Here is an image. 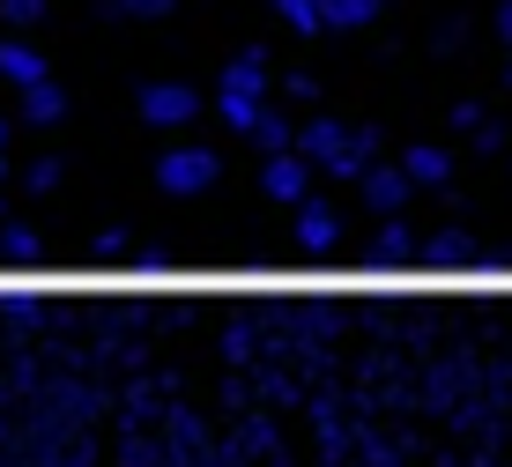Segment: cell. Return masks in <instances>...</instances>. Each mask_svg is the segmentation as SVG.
Masks as SVG:
<instances>
[{
    "mask_svg": "<svg viewBox=\"0 0 512 467\" xmlns=\"http://www.w3.org/2000/svg\"><path fill=\"white\" fill-rule=\"evenodd\" d=\"M0 82H15V89H30V82H52L45 52L30 45L23 30H8V38H0Z\"/></svg>",
    "mask_w": 512,
    "mask_h": 467,
    "instance_id": "obj_6",
    "label": "cell"
},
{
    "mask_svg": "<svg viewBox=\"0 0 512 467\" xmlns=\"http://www.w3.org/2000/svg\"><path fill=\"white\" fill-rule=\"evenodd\" d=\"M253 149H260V156H282V149H297V127L275 112V104H268V119L253 127Z\"/></svg>",
    "mask_w": 512,
    "mask_h": 467,
    "instance_id": "obj_19",
    "label": "cell"
},
{
    "mask_svg": "<svg viewBox=\"0 0 512 467\" xmlns=\"http://www.w3.org/2000/svg\"><path fill=\"white\" fill-rule=\"evenodd\" d=\"M290 238H297V253H342V215L327 201H305L290 215Z\"/></svg>",
    "mask_w": 512,
    "mask_h": 467,
    "instance_id": "obj_5",
    "label": "cell"
},
{
    "mask_svg": "<svg viewBox=\"0 0 512 467\" xmlns=\"http://www.w3.org/2000/svg\"><path fill=\"white\" fill-rule=\"evenodd\" d=\"M15 119H23V127H60V119H67V89H60V82L15 89Z\"/></svg>",
    "mask_w": 512,
    "mask_h": 467,
    "instance_id": "obj_7",
    "label": "cell"
},
{
    "mask_svg": "<svg viewBox=\"0 0 512 467\" xmlns=\"http://www.w3.org/2000/svg\"><path fill=\"white\" fill-rule=\"evenodd\" d=\"M216 112H223V127H238L245 141H253V127L268 119V97H238V89H216Z\"/></svg>",
    "mask_w": 512,
    "mask_h": 467,
    "instance_id": "obj_15",
    "label": "cell"
},
{
    "mask_svg": "<svg viewBox=\"0 0 512 467\" xmlns=\"http://www.w3.org/2000/svg\"><path fill=\"white\" fill-rule=\"evenodd\" d=\"M357 193H364V208H372V215H401V208H409V193H416V178H409V164H372L357 178Z\"/></svg>",
    "mask_w": 512,
    "mask_h": 467,
    "instance_id": "obj_4",
    "label": "cell"
},
{
    "mask_svg": "<svg viewBox=\"0 0 512 467\" xmlns=\"http://www.w3.org/2000/svg\"><path fill=\"white\" fill-rule=\"evenodd\" d=\"M490 253L483 245H468V230H431L423 238V267H483Z\"/></svg>",
    "mask_w": 512,
    "mask_h": 467,
    "instance_id": "obj_9",
    "label": "cell"
},
{
    "mask_svg": "<svg viewBox=\"0 0 512 467\" xmlns=\"http://www.w3.org/2000/svg\"><path fill=\"white\" fill-rule=\"evenodd\" d=\"M386 0H327V30H372Z\"/></svg>",
    "mask_w": 512,
    "mask_h": 467,
    "instance_id": "obj_17",
    "label": "cell"
},
{
    "mask_svg": "<svg viewBox=\"0 0 512 467\" xmlns=\"http://www.w3.org/2000/svg\"><path fill=\"white\" fill-rule=\"evenodd\" d=\"M179 0H104V23H164Z\"/></svg>",
    "mask_w": 512,
    "mask_h": 467,
    "instance_id": "obj_18",
    "label": "cell"
},
{
    "mask_svg": "<svg viewBox=\"0 0 512 467\" xmlns=\"http://www.w3.org/2000/svg\"><path fill=\"white\" fill-rule=\"evenodd\" d=\"M90 253H97V260H134V230H104Z\"/></svg>",
    "mask_w": 512,
    "mask_h": 467,
    "instance_id": "obj_22",
    "label": "cell"
},
{
    "mask_svg": "<svg viewBox=\"0 0 512 467\" xmlns=\"http://www.w3.org/2000/svg\"><path fill=\"white\" fill-rule=\"evenodd\" d=\"M216 178H223V156L201 149V141H179V149L156 156V186H164L171 201H193V193H208Z\"/></svg>",
    "mask_w": 512,
    "mask_h": 467,
    "instance_id": "obj_1",
    "label": "cell"
},
{
    "mask_svg": "<svg viewBox=\"0 0 512 467\" xmlns=\"http://www.w3.org/2000/svg\"><path fill=\"white\" fill-rule=\"evenodd\" d=\"M216 89H238V97H268V52L260 45H245L231 67H223V82Z\"/></svg>",
    "mask_w": 512,
    "mask_h": 467,
    "instance_id": "obj_11",
    "label": "cell"
},
{
    "mask_svg": "<svg viewBox=\"0 0 512 467\" xmlns=\"http://www.w3.org/2000/svg\"><path fill=\"white\" fill-rule=\"evenodd\" d=\"M409 260H423V238L401 215H379V238H372V267H409Z\"/></svg>",
    "mask_w": 512,
    "mask_h": 467,
    "instance_id": "obj_8",
    "label": "cell"
},
{
    "mask_svg": "<svg viewBox=\"0 0 512 467\" xmlns=\"http://www.w3.org/2000/svg\"><path fill=\"white\" fill-rule=\"evenodd\" d=\"M490 23H498V38L512 45V0H498V15H490Z\"/></svg>",
    "mask_w": 512,
    "mask_h": 467,
    "instance_id": "obj_26",
    "label": "cell"
},
{
    "mask_svg": "<svg viewBox=\"0 0 512 467\" xmlns=\"http://www.w3.org/2000/svg\"><path fill=\"white\" fill-rule=\"evenodd\" d=\"M60 178H67V164H60V156H38V164L23 171V186H30V193H52Z\"/></svg>",
    "mask_w": 512,
    "mask_h": 467,
    "instance_id": "obj_21",
    "label": "cell"
},
{
    "mask_svg": "<svg viewBox=\"0 0 512 467\" xmlns=\"http://www.w3.org/2000/svg\"><path fill=\"white\" fill-rule=\"evenodd\" d=\"M446 127L475 141V134H483V104H453V112H446Z\"/></svg>",
    "mask_w": 512,
    "mask_h": 467,
    "instance_id": "obj_23",
    "label": "cell"
},
{
    "mask_svg": "<svg viewBox=\"0 0 512 467\" xmlns=\"http://www.w3.org/2000/svg\"><path fill=\"white\" fill-rule=\"evenodd\" d=\"M372 164H379V134H372V127H357V134H349V149L327 164V178H364Z\"/></svg>",
    "mask_w": 512,
    "mask_h": 467,
    "instance_id": "obj_14",
    "label": "cell"
},
{
    "mask_svg": "<svg viewBox=\"0 0 512 467\" xmlns=\"http://www.w3.org/2000/svg\"><path fill=\"white\" fill-rule=\"evenodd\" d=\"M275 15L297 38H327V0H275Z\"/></svg>",
    "mask_w": 512,
    "mask_h": 467,
    "instance_id": "obj_16",
    "label": "cell"
},
{
    "mask_svg": "<svg viewBox=\"0 0 512 467\" xmlns=\"http://www.w3.org/2000/svg\"><path fill=\"white\" fill-rule=\"evenodd\" d=\"M401 164H409L416 186H446V178H453V149H438V141H416Z\"/></svg>",
    "mask_w": 512,
    "mask_h": 467,
    "instance_id": "obj_13",
    "label": "cell"
},
{
    "mask_svg": "<svg viewBox=\"0 0 512 467\" xmlns=\"http://www.w3.org/2000/svg\"><path fill=\"white\" fill-rule=\"evenodd\" d=\"M0 23H8V30H38L45 23V0H0Z\"/></svg>",
    "mask_w": 512,
    "mask_h": 467,
    "instance_id": "obj_20",
    "label": "cell"
},
{
    "mask_svg": "<svg viewBox=\"0 0 512 467\" xmlns=\"http://www.w3.org/2000/svg\"><path fill=\"white\" fill-rule=\"evenodd\" d=\"M312 178H320V164H312L305 149H282V156H260V193L282 208H305L312 201Z\"/></svg>",
    "mask_w": 512,
    "mask_h": 467,
    "instance_id": "obj_3",
    "label": "cell"
},
{
    "mask_svg": "<svg viewBox=\"0 0 512 467\" xmlns=\"http://www.w3.org/2000/svg\"><path fill=\"white\" fill-rule=\"evenodd\" d=\"M475 149H483V156H498V149H505V127H498V119H483V134H475Z\"/></svg>",
    "mask_w": 512,
    "mask_h": 467,
    "instance_id": "obj_25",
    "label": "cell"
},
{
    "mask_svg": "<svg viewBox=\"0 0 512 467\" xmlns=\"http://www.w3.org/2000/svg\"><path fill=\"white\" fill-rule=\"evenodd\" d=\"M134 112H141V127L179 134V127L201 119V89H193V82H141L134 89Z\"/></svg>",
    "mask_w": 512,
    "mask_h": 467,
    "instance_id": "obj_2",
    "label": "cell"
},
{
    "mask_svg": "<svg viewBox=\"0 0 512 467\" xmlns=\"http://www.w3.org/2000/svg\"><path fill=\"white\" fill-rule=\"evenodd\" d=\"M297 149H305L312 156V164H334V156H342L349 149V127H342V119H305V127H297Z\"/></svg>",
    "mask_w": 512,
    "mask_h": 467,
    "instance_id": "obj_10",
    "label": "cell"
},
{
    "mask_svg": "<svg viewBox=\"0 0 512 467\" xmlns=\"http://www.w3.org/2000/svg\"><path fill=\"white\" fill-rule=\"evenodd\" d=\"M8 134H15V119H0V223H8Z\"/></svg>",
    "mask_w": 512,
    "mask_h": 467,
    "instance_id": "obj_24",
    "label": "cell"
},
{
    "mask_svg": "<svg viewBox=\"0 0 512 467\" xmlns=\"http://www.w3.org/2000/svg\"><path fill=\"white\" fill-rule=\"evenodd\" d=\"M0 260L8 267H38L45 260V230L38 223H0Z\"/></svg>",
    "mask_w": 512,
    "mask_h": 467,
    "instance_id": "obj_12",
    "label": "cell"
},
{
    "mask_svg": "<svg viewBox=\"0 0 512 467\" xmlns=\"http://www.w3.org/2000/svg\"><path fill=\"white\" fill-rule=\"evenodd\" d=\"M505 82H512V60H505Z\"/></svg>",
    "mask_w": 512,
    "mask_h": 467,
    "instance_id": "obj_27",
    "label": "cell"
}]
</instances>
